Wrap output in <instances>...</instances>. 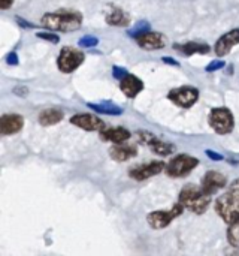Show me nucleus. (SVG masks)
<instances>
[{
  "label": "nucleus",
  "mask_w": 239,
  "mask_h": 256,
  "mask_svg": "<svg viewBox=\"0 0 239 256\" xmlns=\"http://www.w3.org/2000/svg\"><path fill=\"white\" fill-rule=\"evenodd\" d=\"M136 42L144 50H160L166 45V38L162 33L147 32L139 38H136Z\"/></svg>",
  "instance_id": "nucleus-15"
},
{
  "label": "nucleus",
  "mask_w": 239,
  "mask_h": 256,
  "mask_svg": "<svg viewBox=\"0 0 239 256\" xmlns=\"http://www.w3.org/2000/svg\"><path fill=\"white\" fill-rule=\"evenodd\" d=\"M198 165H199L198 158L190 156V154H180V156L174 158L172 160H169V164L166 165V174L169 177H174V178L186 177Z\"/></svg>",
  "instance_id": "nucleus-5"
},
{
  "label": "nucleus",
  "mask_w": 239,
  "mask_h": 256,
  "mask_svg": "<svg viewBox=\"0 0 239 256\" xmlns=\"http://www.w3.org/2000/svg\"><path fill=\"white\" fill-rule=\"evenodd\" d=\"M19 88H21V87H16V88L13 90V93H15V94H21V96H25V94H27V88H25V87H22V90H19Z\"/></svg>",
  "instance_id": "nucleus-35"
},
{
  "label": "nucleus",
  "mask_w": 239,
  "mask_h": 256,
  "mask_svg": "<svg viewBox=\"0 0 239 256\" xmlns=\"http://www.w3.org/2000/svg\"><path fill=\"white\" fill-rule=\"evenodd\" d=\"M85 60V54L81 52L79 50L73 48V46H64L60 51V56L57 58V66L61 72L64 74H70L73 70H76L82 62Z\"/></svg>",
  "instance_id": "nucleus-7"
},
{
  "label": "nucleus",
  "mask_w": 239,
  "mask_h": 256,
  "mask_svg": "<svg viewBox=\"0 0 239 256\" xmlns=\"http://www.w3.org/2000/svg\"><path fill=\"white\" fill-rule=\"evenodd\" d=\"M184 206L180 202L177 206H174L171 210H160V212H153L147 216V222L153 230H162L166 228L175 218L181 216L184 212Z\"/></svg>",
  "instance_id": "nucleus-8"
},
{
  "label": "nucleus",
  "mask_w": 239,
  "mask_h": 256,
  "mask_svg": "<svg viewBox=\"0 0 239 256\" xmlns=\"http://www.w3.org/2000/svg\"><path fill=\"white\" fill-rule=\"evenodd\" d=\"M225 64H226V63H225L223 60H214V62H211V63L207 66V72H214V70H219V69H222Z\"/></svg>",
  "instance_id": "nucleus-27"
},
{
  "label": "nucleus",
  "mask_w": 239,
  "mask_h": 256,
  "mask_svg": "<svg viewBox=\"0 0 239 256\" xmlns=\"http://www.w3.org/2000/svg\"><path fill=\"white\" fill-rule=\"evenodd\" d=\"M207 156H208L210 159L216 160V162H219V160H223V154H220V153H216V152H213V150H207Z\"/></svg>",
  "instance_id": "nucleus-30"
},
{
  "label": "nucleus",
  "mask_w": 239,
  "mask_h": 256,
  "mask_svg": "<svg viewBox=\"0 0 239 256\" xmlns=\"http://www.w3.org/2000/svg\"><path fill=\"white\" fill-rule=\"evenodd\" d=\"M112 75H114V78H117V80H123V78L127 75V72H126V69H123V68L114 66V68H112Z\"/></svg>",
  "instance_id": "nucleus-28"
},
{
  "label": "nucleus",
  "mask_w": 239,
  "mask_h": 256,
  "mask_svg": "<svg viewBox=\"0 0 239 256\" xmlns=\"http://www.w3.org/2000/svg\"><path fill=\"white\" fill-rule=\"evenodd\" d=\"M37 38H40V39H45V40H49V42H52V44H57L58 42V36L57 34H54V33H45V32H42V33H37Z\"/></svg>",
  "instance_id": "nucleus-26"
},
{
  "label": "nucleus",
  "mask_w": 239,
  "mask_h": 256,
  "mask_svg": "<svg viewBox=\"0 0 239 256\" xmlns=\"http://www.w3.org/2000/svg\"><path fill=\"white\" fill-rule=\"evenodd\" d=\"M136 140L144 144V146H148L151 148L153 153L159 154V156H169L175 152V146L168 142V141H163L160 140L159 136H156L154 134L148 132V130H138L135 134Z\"/></svg>",
  "instance_id": "nucleus-6"
},
{
  "label": "nucleus",
  "mask_w": 239,
  "mask_h": 256,
  "mask_svg": "<svg viewBox=\"0 0 239 256\" xmlns=\"http://www.w3.org/2000/svg\"><path fill=\"white\" fill-rule=\"evenodd\" d=\"M79 46H82V48H93V46H96L97 44H99V39L96 38V36H93V34H85V36H82L81 39H79Z\"/></svg>",
  "instance_id": "nucleus-25"
},
{
  "label": "nucleus",
  "mask_w": 239,
  "mask_h": 256,
  "mask_svg": "<svg viewBox=\"0 0 239 256\" xmlns=\"http://www.w3.org/2000/svg\"><path fill=\"white\" fill-rule=\"evenodd\" d=\"M239 44V28H234L225 33L214 45V51L219 57H223L231 52V50Z\"/></svg>",
  "instance_id": "nucleus-13"
},
{
  "label": "nucleus",
  "mask_w": 239,
  "mask_h": 256,
  "mask_svg": "<svg viewBox=\"0 0 239 256\" xmlns=\"http://www.w3.org/2000/svg\"><path fill=\"white\" fill-rule=\"evenodd\" d=\"M208 122H210V126L213 128V130L220 134V135L231 134L235 128L234 114L231 112V110H228L225 106L211 110Z\"/></svg>",
  "instance_id": "nucleus-4"
},
{
  "label": "nucleus",
  "mask_w": 239,
  "mask_h": 256,
  "mask_svg": "<svg viewBox=\"0 0 239 256\" xmlns=\"http://www.w3.org/2000/svg\"><path fill=\"white\" fill-rule=\"evenodd\" d=\"M70 123L79 129H84V130H88V132H102L106 124L103 120H100L97 116H93V114H75L72 118H70Z\"/></svg>",
  "instance_id": "nucleus-10"
},
{
  "label": "nucleus",
  "mask_w": 239,
  "mask_h": 256,
  "mask_svg": "<svg viewBox=\"0 0 239 256\" xmlns=\"http://www.w3.org/2000/svg\"><path fill=\"white\" fill-rule=\"evenodd\" d=\"M138 154V150L132 146H123L118 144V146H112L109 148V156L115 160V162H126L132 158H135Z\"/></svg>",
  "instance_id": "nucleus-18"
},
{
  "label": "nucleus",
  "mask_w": 239,
  "mask_h": 256,
  "mask_svg": "<svg viewBox=\"0 0 239 256\" xmlns=\"http://www.w3.org/2000/svg\"><path fill=\"white\" fill-rule=\"evenodd\" d=\"M106 22L111 24V26H117V27H126L130 22V18H129V15L124 10L115 8L111 14H108Z\"/></svg>",
  "instance_id": "nucleus-22"
},
{
  "label": "nucleus",
  "mask_w": 239,
  "mask_h": 256,
  "mask_svg": "<svg viewBox=\"0 0 239 256\" xmlns=\"http://www.w3.org/2000/svg\"><path fill=\"white\" fill-rule=\"evenodd\" d=\"M180 202L190 210L192 213L202 214L207 212L210 202H211V195L205 194L202 188L195 186V184H187L183 188L180 192Z\"/></svg>",
  "instance_id": "nucleus-2"
},
{
  "label": "nucleus",
  "mask_w": 239,
  "mask_h": 256,
  "mask_svg": "<svg viewBox=\"0 0 239 256\" xmlns=\"http://www.w3.org/2000/svg\"><path fill=\"white\" fill-rule=\"evenodd\" d=\"M229 190H232V192H235V194H238L239 195V178H237L235 182H232V184H231Z\"/></svg>",
  "instance_id": "nucleus-31"
},
{
  "label": "nucleus",
  "mask_w": 239,
  "mask_h": 256,
  "mask_svg": "<svg viewBox=\"0 0 239 256\" xmlns=\"http://www.w3.org/2000/svg\"><path fill=\"white\" fill-rule=\"evenodd\" d=\"M82 16L75 10H57L49 12L42 16V26L54 32H75L81 27Z\"/></svg>",
  "instance_id": "nucleus-1"
},
{
  "label": "nucleus",
  "mask_w": 239,
  "mask_h": 256,
  "mask_svg": "<svg viewBox=\"0 0 239 256\" xmlns=\"http://www.w3.org/2000/svg\"><path fill=\"white\" fill-rule=\"evenodd\" d=\"M22 124H24V120H22L21 116H18V114H4V116H1V120H0V132L4 136L13 135V134H18L22 129Z\"/></svg>",
  "instance_id": "nucleus-14"
},
{
  "label": "nucleus",
  "mask_w": 239,
  "mask_h": 256,
  "mask_svg": "<svg viewBox=\"0 0 239 256\" xmlns=\"http://www.w3.org/2000/svg\"><path fill=\"white\" fill-rule=\"evenodd\" d=\"M100 136L103 141H111V142H115V144H121V142H126L132 134L124 129V128H105L102 132H100Z\"/></svg>",
  "instance_id": "nucleus-17"
},
{
  "label": "nucleus",
  "mask_w": 239,
  "mask_h": 256,
  "mask_svg": "<svg viewBox=\"0 0 239 256\" xmlns=\"http://www.w3.org/2000/svg\"><path fill=\"white\" fill-rule=\"evenodd\" d=\"M144 88V82L132 74H127L123 80H120V90L127 96V98H136Z\"/></svg>",
  "instance_id": "nucleus-16"
},
{
  "label": "nucleus",
  "mask_w": 239,
  "mask_h": 256,
  "mask_svg": "<svg viewBox=\"0 0 239 256\" xmlns=\"http://www.w3.org/2000/svg\"><path fill=\"white\" fill-rule=\"evenodd\" d=\"M174 48L184 56H193V54H208L210 52V45L204 42H187L183 45H174Z\"/></svg>",
  "instance_id": "nucleus-19"
},
{
  "label": "nucleus",
  "mask_w": 239,
  "mask_h": 256,
  "mask_svg": "<svg viewBox=\"0 0 239 256\" xmlns=\"http://www.w3.org/2000/svg\"><path fill=\"white\" fill-rule=\"evenodd\" d=\"M88 108H91L94 112H99V114H108V116H120V114H123V108L112 104V102L88 104Z\"/></svg>",
  "instance_id": "nucleus-21"
},
{
  "label": "nucleus",
  "mask_w": 239,
  "mask_h": 256,
  "mask_svg": "<svg viewBox=\"0 0 239 256\" xmlns=\"http://www.w3.org/2000/svg\"><path fill=\"white\" fill-rule=\"evenodd\" d=\"M162 60H163L165 63H169V64H172V66H180V64H178V62H177V60H174L172 57H163Z\"/></svg>",
  "instance_id": "nucleus-34"
},
{
  "label": "nucleus",
  "mask_w": 239,
  "mask_h": 256,
  "mask_svg": "<svg viewBox=\"0 0 239 256\" xmlns=\"http://www.w3.org/2000/svg\"><path fill=\"white\" fill-rule=\"evenodd\" d=\"M165 165L162 160H153V162H148V164H144V165H138L135 168L130 170L129 176L138 182H144V180H148L157 174H160L163 171Z\"/></svg>",
  "instance_id": "nucleus-11"
},
{
  "label": "nucleus",
  "mask_w": 239,
  "mask_h": 256,
  "mask_svg": "<svg viewBox=\"0 0 239 256\" xmlns=\"http://www.w3.org/2000/svg\"><path fill=\"white\" fill-rule=\"evenodd\" d=\"M228 242L232 248L239 249V219L231 224V226L228 230Z\"/></svg>",
  "instance_id": "nucleus-23"
},
{
  "label": "nucleus",
  "mask_w": 239,
  "mask_h": 256,
  "mask_svg": "<svg viewBox=\"0 0 239 256\" xmlns=\"http://www.w3.org/2000/svg\"><path fill=\"white\" fill-rule=\"evenodd\" d=\"M168 99L181 108H192L199 99V90L196 87H192V86L172 88L168 93Z\"/></svg>",
  "instance_id": "nucleus-9"
},
{
  "label": "nucleus",
  "mask_w": 239,
  "mask_h": 256,
  "mask_svg": "<svg viewBox=\"0 0 239 256\" xmlns=\"http://www.w3.org/2000/svg\"><path fill=\"white\" fill-rule=\"evenodd\" d=\"M18 56H16V52L15 51H12V52H9L7 56H6V63L7 64H10V66H15V64H18Z\"/></svg>",
  "instance_id": "nucleus-29"
},
{
  "label": "nucleus",
  "mask_w": 239,
  "mask_h": 256,
  "mask_svg": "<svg viewBox=\"0 0 239 256\" xmlns=\"http://www.w3.org/2000/svg\"><path fill=\"white\" fill-rule=\"evenodd\" d=\"M226 184H228L226 176L219 171H208L202 177V182H201V188L204 189V192L211 196L217 194L219 190H222Z\"/></svg>",
  "instance_id": "nucleus-12"
},
{
  "label": "nucleus",
  "mask_w": 239,
  "mask_h": 256,
  "mask_svg": "<svg viewBox=\"0 0 239 256\" xmlns=\"http://www.w3.org/2000/svg\"><path fill=\"white\" fill-rule=\"evenodd\" d=\"M147 32H150V22H148V21H139V22L135 26L133 30H129V32H127V34L136 39V38H139L141 34H144V33H147Z\"/></svg>",
  "instance_id": "nucleus-24"
},
{
  "label": "nucleus",
  "mask_w": 239,
  "mask_h": 256,
  "mask_svg": "<svg viewBox=\"0 0 239 256\" xmlns=\"http://www.w3.org/2000/svg\"><path fill=\"white\" fill-rule=\"evenodd\" d=\"M13 0H0V8L1 9H9L12 6Z\"/></svg>",
  "instance_id": "nucleus-32"
},
{
  "label": "nucleus",
  "mask_w": 239,
  "mask_h": 256,
  "mask_svg": "<svg viewBox=\"0 0 239 256\" xmlns=\"http://www.w3.org/2000/svg\"><path fill=\"white\" fill-rule=\"evenodd\" d=\"M216 212L220 214V218L226 224H232L237 219H239V195L228 190L222 196L217 198L216 201Z\"/></svg>",
  "instance_id": "nucleus-3"
},
{
  "label": "nucleus",
  "mask_w": 239,
  "mask_h": 256,
  "mask_svg": "<svg viewBox=\"0 0 239 256\" xmlns=\"http://www.w3.org/2000/svg\"><path fill=\"white\" fill-rule=\"evenodd\" d=\"M16 21H18V24H19L21 27H30V28H33V26H31L28 21H24V20H21L19 16H16Z\"/></svg>",
  "instance_id": "nucleus-33"
},
{
  "label": "nucleus",
  "mask_w": 239,
  "mask_h": 256,
  "mask_svg": "<svg viewBox=\"0 0 239 256\" xmlns=\"http://www.w3.org/2000/svg\"><path fill=\"white\" fill-rule=\"evenodd\" d=\"M64 117L63 111L58 108H45L39 114V123L42 126H54L58 122H61Z\"/></svg>",
  "instance_id": "nucleus-20"
}]
</instances>
